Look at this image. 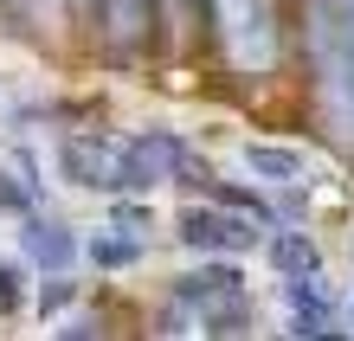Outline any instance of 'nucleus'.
<instances>
[{
	"label": "nucleus",
	"instance_id": "nucleus-1",
	"mask_svg": "<svg viewBox=\"0 0 354 341\" xmlns=\"http://www.w3.org/2000/svg\"><path fill=\"white\" fill-rule=\"evenodd\" d=\"M65 174L77 187H110V194H136V187H155L180 167L174 136H110V129H84L65 136L58 148Z\"/></svg>",
	"mask_w": 354,
	"mask_h": 341
},
{
	"label": "nucleus",
	"instance_id": "nucleus-2",
	"mask_svg": "<svg viewBox=\"0 0 354 341\" xmlns=\"http://www.w3.org/2000/svg\"><path fill=\"white\" fill-rule=\"evenodd\" d=\"M245 322H252L245 277L225 270V264H200V270H187L174 284L168 315H161V335H239Z\"/></svg>",
	"mask_w": 354,
	"mask_h": 341
},
{
	"label": "nucleus",
	"instance_id": "nucleus-3",
	"mask_svg": "<svg viewBox=\"0 0 354 341\" xmlns=\"http://www.w3.org/2000/svg\"><path fill=\"white\" fill-rule=\"evenodd\" d=\"M309 52H316V97L328 129L354 142V7H322Z\"/></svg>",
	"mask_w": 354,
	"mask_h": 341
},
{
	"label": "nucleus",
	"instance_id": "nucleus-4",
	"mask_svg": "<svg viewBox=\"0 0 354 341\" xmlns=\"http://www.w3.org/2000/svg\"><path fill=\"white\" fill-rule=\"evenodd\" d=\"M206 7H213L225 65H232L239 77H270L277 71V52H283L277 0H206Z\"/></svg>",
	"mask_w": 354,
	"mask_h": 341
},
{
	"label": "nucleus",
	"instance_id": "nucleus-5",
	"mask_svg": "<svg viewBox=\"0 0 354 341\" xmlns=\"http://www.w3.org/2000/svg\"><path fill=\"white\" fill-rule=\"evenodd\" d=\"M180 245L187 251H219V258H245L258 245V225L245 212H213V206H194L180 219Z\"/></svg>",
	"mask_w": 354,
	"mask_h": 341
},
{
	"label": "nucleus",
	"instance_id": "nucleus-6",
	"mask_svg": "<svg viewBox=\"0 0 354 341\" xmlns=\"http://www.w3.org/2000/svg\"><path fill=\"white\" fill-rule=\"evenodd\" d=\"M97 19H103V39L116 52H136L155 33V0H97Z\"/></svg>",
	"mask_w": 354,
	"mask_h": 341
},
{
	"label": "nucleus",
	"instance_id": "nucleus-7",
	"mask_svg": "<svg viewBox=\"0 0 354 341\" xmlns=\"http://www.w3.org/2000/svg\"><path fill=\"white\" fill-rule=\"evenodd\" d=\"M239 167L252 181H264V187H297V181H309V161L297 155V148H277V142H245L239 148Z\"/></svg>",
	"mask_w": 354,
	"mask_h": 341
},
{
	"label": "nucleus",
	"instance_id": "nucleus-8",
	"mask_svg": "<svg viewBox=\"0 0 354 341\" xmlns=\"http://www.w3.org/2000/svg\"><path fill=\"white\" fill-rule=\"evenodd\" d=\"M283 296H290V329H297V335H328L322 277H283Z\"/></svg>",
	"mask_w": 354,
	"mask_h": 341
},
{
	"label": "nucleus",
	"instance_id": "nucleus-9",
	"mask_svg": "<svg viewBox=\"0 0 354 341\" xmlns=\"http://www.w3.org/2000/svg\"><path fill=\"white\" fill-rule=\"evenodd\" d=\"M26 251H32L52 277H65V264H71V232L52 225V219H32V225H26Z\"/></svg>",
	"mask_w": 354,
	"mask_h": 341
},
{
	"label": "nucleus",
	"instance_id": "nucleus-10",
	"mask_svg": "<svg viewBox=\"0 0 354 341\" xmlns=\"http://www.w3.org/2000/svg\"><path fill=\"white\" fill-rule=\"evenodd\" d=\"M270 258H277L283 277H322V251L303 239V232H277L270 239Z\"/></svg>",
	"mask_w": 354,
	"mask_h": 341
},
{
	"label": "nucleus",
	"instance_id": "nucleus-11",
	"mask_svg": "<svg viewBox=\"0 0 354 341\" xmlns=\"http://www.w3.org/2000/svg\"><path fill=\"white\" fill-rule=\"evenodd\" d=\"M91 258L97 264H136L142 258V232H129V225H116V232H97V239H91Z\"/></svg>",
	"mask_w": 354,
	"mask_h": 341
},
{
	"label": "nucleus",
	"instance_id": "nucleus-12",
	"mask_svg": "<svg viewBox=\"0 0 354 341\" xmlns=\"http://www.w3.org/2000/svg\"><path fill=\"white\" fill-rule=\"evenodd\" d=\"M19 303V284H13V264H0V309Z\"/></svg>",
	"mask_w": 354,
	"mask_h": 341
},
{
	"label": "nucleus",
	"instance_id": "nucleus-13",
	"mask_svg": "<svg viewBox=\"0 0 354 341\" xmlns=\"http://www.w3.org/2000/svg\"><path fill=\"white\" fill-rule=\"evenodd\" d=\"M19 200H26V194H19L13 181H0V206H19Z\"/></svg>",
	"mask_w": 354,
	"mask_h": 341
},
{
	"label": "nucleus",
	"instance_id": "nucleus-14",
	"mask_svg": "<svg viewBox=\"0 0 354 341\" xmlns=\"http://www.w3.org/2000/svg\"><path fill=\"white\" fill-rule=\"evenodd\" d=\"M335 7H354V0H335Z\"/></svg>",
	"mask_w": 354,
	"mask_h": 341
}]
</instances>
